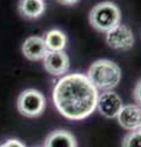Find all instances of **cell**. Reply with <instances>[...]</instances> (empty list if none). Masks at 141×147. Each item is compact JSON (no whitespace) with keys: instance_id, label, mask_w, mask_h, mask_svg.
Listing matches in <instances>:
<instances>
[{"instance_id":"6da1fadb","label":"cell","mask_w":141,"mask_h":147,"mask_svg":"<svg viewBox=\"0 0 141 147\" xmlns=\"http://www.w3.org/2000/svg\"><path fill=\"white\" fill-rule=\"evenodd\" d=\"M99 92L85 74L74 72L61 76L54 85L52 99L64 118L80 121L97 108Z\"/></svg>"},{"instance_id":"7a4b0ae2","label":"cell","mask_w":141,"mask_h":147,"mask_svg":"<svg viewBox=\"0 0 141 147\" xmlns=\"http://www.w3.org/2000/svg\"><path fill=\"white\" fill-rule=\"evenodd\" d=\"M86 76L98 92L113 91L121 80V69L109 59H98L91 64Z\"/></svg>"},{"instance_id":"3957f363","label":"cell","mask_w":141,"mask_h":147,"mask_svg":"<svg viewBox=\"0 0 141 147\" xmlns=\"http://www.w3.org/2000/svg\"><path fill=\"white\" fill-rule=\"evenodd\" d=\"M90 25L96 31L106 33L121 21V12L113 1H102L92 7L88 15Z\"/></svg>"},{"instance_id":"277c9868","label":"cell","mask_w":141,"mask_h":147,"mask_svg":"<svg viewBox=\"0 0 141 147\" xmlns=\"http://www.w3.org/2000/svg\"><path fill=\"white\" fill-rule=\"evenodd\" d=\"M17 109L24 117L37 118L45 109V97L38 90H25L17 98Z\"/></svg>"},{"instance_id":"5b68a950","label":"cell","mask_w":141,"mask_h":147,"mask_svg":"<svg viewBox=\"0 0 141 147\" xmlns=\"http://www.w3.org/2000/svg\"><path fill=\"white\" fill-rule=\"evenodd\" d=\"M104 39L108 47L115 50H121V52H128L134 47L135 37L131 28L126 25L119 24L114 28L109 30L104 33Z\"/></svg>"},{"instance_id":"8992f818","label":"cell","mask_w":141,"mask_h":147,"mask_svg":"<svg viewBox=\"0 0 141 147\" xmlns=\"http://www.w3.org/2000/svg\"><path fill=\"white\" fill-rule=\"evenodd\" d=\"M43 67L53 76H64L70 70V59L63 52H47L43 58Z\"/></svg>"},{"instance_id":"52a82bcc","label":"cell","mask_w":141,"mask_h":147,"mask_svg":"<svg viewBox=\"0 0 141 147\" xmlns=\"http://www.w3.org/2000/svg\"><path fill=\"white\" fill-rule=\"evenodd\" d=\"M123 99L114 91H104L98 96L97 110L104 118H117L123 108Z\"/></svg>"},{"instance_id":"ba28073f","label":"cell","mask_w":141,"mask_h":147,"mask_svg":"<svg viewBox=\"0 0 141 147\" xmlns=\"http://www.w3.org/2000/svg\"><path fill=\"white\" fill-rule=\"evenodd\" d=\"M119 125L128 131L141 129V107L138 104H125L118 114Z\"/></svg>"},{"instance_id":"9c48e42d","label":"cell","mask_w":141,"mask_h":147,"mask_svg":"<svg viewBox=\"0 0 141 147\" xmlns=\"http://www.w3.org/2000/svg\"><path fill=\"white\" fill-rule=\"evenodd\" d=\"M47 52L48 49L45 47L43 37L31 36V37H27L25 42L22 43V54L25 55L26 59H28L31 61L43 60Z\"/></svg>"},{"instance_id":"30bf717a","label":"cell","mask_w":141,"mask_h":147,"mask_svg":"<svg viewBox=\"0 0 141 147\" xmlns=\"http://www.w3.org/2000/svg\"><path fill=\"white\" fill-rule=\"evenodd\" d=\"M44 147H77V142L71 132L66 130H55L47 136Z\"/></svg>"},{"instance_id":"8fae6325","label":"cell","mask_w":141,"mask_h":147,"mask_svg":"<svg viewBox=\"0 0 141 147\" xmlns=\"http://www.w3.org/2000/svg\"><path fill=\"white\" fill-rule=\"evenodd\" d=\"M45 47L49 52H63L66 47L67 38L66 34L60 30L53 28L48 31L43 37Z\"/></svg>"},{"instance_id":"7c38bea8","label":"cell","mask_w":141,"mask_h":147,"mask_svg":"<svg viewBox=\"0 0 141 147\" xmlns=\"http://www.w3.org/2000/svg\"><path fill=\"white\" fill-rule=\"evenodd\" d=\"M45 4L43 0H20L19 11L26 18H38L43 15Z\"/></svg>"},{"instance_id":"4fadbf2b","label":"cell","mask_w":141,"mask_h":147,"mask_svg":"<svg viewBox=\"0 0 141 147\" xmlns=\"http://www.w3.org/2000/svg\"><path fill=\"white\" fill-rule=\"evenodd\" d=\"M123 147H141V129L130 131L123 139Z\"/></svg>"},{"instance_id":"5bb4252c","label":"cell","mask_w":141,"mask_h":147,"mask_svg":"<svg viewBox=\"0 0 141 147\" xmlns=\"http://www.w3.org/2000/svg\"><path fill=\"white\" fill-rule=\"evenodd\" d=\"M0 147H26L20 140H16V139H10V140H6L5 142H3Z\"/></svg>"},{"instance_id":"9a60e30c","label":"cell","mask_w":141,"mask_h":147,"mask_svg":"<svg viewBox=\"0 0 141 147\" xmlns=\"http://www.w3.org/2000/svg\"><path fill=\"white\" fill-rule=\"evenodd\" d=\"M134 99L135 102L138 103V105L141 107V80L138 81V84L135 85V88H134Z\"/></svg>"},{"instance_id":"2e32d148","label":"cell","mask_w":141,"mask_h":147,"mask_svg":"<svg viewBox=\"0 0 141 147\" xmlns=\"http://www.w3.org/2000/svg\"><path fill=\"white\" fill-rule=\"evenodd\" d=\"M59 4H61V5H65V6H72L77 4L80 1V0H57Z\"/></svg>"}]
</instances>
